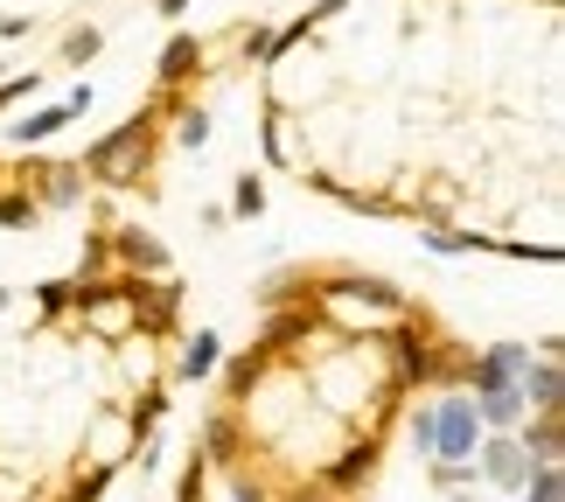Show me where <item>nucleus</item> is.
<instances>
[{
	"label": "nucleus",
	"instance_id": "nucleus-1",
	"mask_svg": "<svg viewBox=\"0 0 565 502\" xmlns=\"http://www.w3.org/2000/svg\"><path fill=\"white\" fill-rule=\"evenodd\" d=\"M175 105H182L175 92H154V98H147L134 119H119L105 140H92V147H84L77 174H92L98 189H134L140 174L154 168V147H161V133H154V126H161L168 113H175Z\"/></svg>",
	"mask_w": 565,
	"mask_h": 502
},
{
	"label": "nucleus",
	"instance_id": "nucleus-2",
	"mask_svg": "<svg viewBox=\"0 0 565 502\" xmlns=\"http://www.w3.org/2000/svg\"><path fill=\"white\" fill-rule=\"evenodd\" d=\"M426 426H433V453H426V461L468 468L475 447H482V419H475L468 391H440V398H426Z\"/></svg>",
	"mask_w": 565,
	"mask_h": 502
},
{
	"label": "nucleus",
	"instance_id": "nucleus-3",
	"mask_svg": "<svg viewBox=\"0 0 565 502\" xmlns=\"http://www.w3.org/2000/svg\"><path fill=\"white\" fill-rule=\"evenodd\" d=\"M377 461H384V432H356V440L335 447L329 468H315V489L335 495V502H356L363 489L377 482Z\"/></svg>",
	"mask_w": 565,
	"mask_h": 502
},
{
	"label": "nucleus",
	"instance_id": "nucleus-4",
	"mask_svg": "<svg viewBox=\"0 0 565 502\" xmlns=\"http://www.w3.org/2000/svg\"><path fill=\"white\" fill-rule=\"evenodd\" d=\"M475 482H489V489H503V495H516L531 482V453L516 447V432H482V447H475Z\"/></svg>",
	"mask_w": 565,
	"mask_h": 502
},
{
	"label": "nucleus",
	"instance_id": "nucleus-5",
	"mask_svg": "<svg viewBox=\"0 0 565 502\" xmlns=\"http://www.w3.org/2000/svg\"><path fill=\"white\" fill-rule=\"evenodd\" d=\"M113 237V273L126 279H168V245L154 231H140V224H119V231H105Z\"/></svg>",
	"mask_w": 565,
	"mask_h": 502
},
{
	"label": "nucleus",
	"instance_id": "nucleus-6",
	"mask_svg": "<svg viewBox=\"0 0 565 502\" xmlns=\"http://www.w3.org/2000/svg\"><path fill=\"white\" fill-rule=\"evenodd\" d=\"M195 453H203V468H216V474L245 468V412H210V419L195 426Z\"/></svg>",
	"mask_w": 565,
	"mask_h": 502
},
{
	"label": "nucleus",
	"instance_id": "nucleus-7",
	"mask_svg": "<svg viewBox=\"0 0 565 502\" xmlns=\"http://www.w3.org/2000/svg\"><path fill=\"white\" fill-rule=\"evenodd\" d=\"M203 63H210V42L203 35H189V29H175L161 42V56H154V84L161 92H189V77H203Z\"/></svg>",
	"mask_w": 565,
	"mask_h": 502
},
{
	"label": "nucleus",
	"instance_id": "nucleus-8",
	"mask_svg": "<svg viewBox=\"0 0 565 502\" xmlns=\"http://www.w3.org/2000/svg\"><path fill=\"white\" fill-rule=\"evenodd\" d=\"M63 126H71V105H35V113H14L8 119V147L14 154H42V147H50V133H63Z\"/></svg>",
	"mask_w": 565,
	"mask_h": 502
},
{
	"label": "nucleus",
	"instance_id": "nucleus-9",
	"mask_svg": "<svg viewBox=\"0 0 565 502\" xmlns=\"http://www.w3.org/2000/svg\"><path fill=\"white\" fill-rule=\"evenodd\" d=\"M216 377H224V398H231L224 412H237V405H245V398H252V391H258V384H266V377H273V356H266V349H258V342H252V349H245V356H224V363H216Z\"/></svg>",
	"mask_w": 565,
	"mask_h": 502
},
{
	"label": "nucleus",
	"instance_id": "nucleus-10",
	"mask_svg": "<svg viewBox=\"0 0 565 502\" xmlns=\"http://www.w3.org/2000/svg\"><path fill=\"white\" fill-rule=\"evenodd\" d=\"M216 363H224V335H216V329H195V335L182 342L175 370H168V384H210Z\"/></svg>",
	"mask_w": 565,
	"mask_h": 502
},
{
	"label": "nucleus",
	"instance_id": "nucleus-11",
	"mask_svg": "<svg viewBox=\"0 0 565 502\" xmlns=\"http://www.w3.org/2000/svg\"><path fill=\"white\" fill-rule=\"evenodd\" d=\"M516 447L531 453V468L565 461V412H531V419L516 426Z\"/></svg>",
	"mask_w": 565,
	"mask_h": 502
},
{
	"label": "nucleus",
	"instance_id": "nucleus-12",
	"mask_svg": "<svg viewBox=\"0 0 565 502\" xmlns=\"http://www.w3.org/2000/svg\"><path fill=\"white\" fill-rule=\"evenodd\" d=\"M134 461V432H126V412H105L92 447H84V468H126Z\"/></svg>",
	"mask_w": 565,
	"mask_h": 502
},
{
	"label": "nucleus",
	"instance_id": "nucleus-13",
	"mask_svg": "<svg viewBox=\"0 0 565 502\" xmlns=\"http://www.w3.org/2000/svg\"><path fill=\"white\" fill-rule=\"evenodd\" d=\"M524 405H531V412H565V370H558V356H537V363H531Z\"/></svg>",
	"mask_w": 565,
	"mask_h": 502
},
{
	"label": "nucleus",
	"instance_id": "nucleus-14",
	"mask_svg": "<svg viewBox=\"0 0 565 502\" xmlns=\"http://www.w3.org/2000/svg\"><path fill=\"white\" fill-rule=\"evenodd\" d=\"M419 245L426 252H440V258H461V252H495V245H503V237H489V231H419Z\"/></svg>",
	"mask_w": 565,
	"mask_h": 502
},
{
	"label": "nucleus",
	"instance_id": "nucleus-15",
	"mask_svg": "<svg viewBox=\"0 0 565 502\" xmlns=\"http://www.w3.org/2000/svg\"><path fill=\"white\" fill-rule=\"evenodd\" d=\"M224 216H237V224H258V216H266V174H237L231 182V203H224Z\"/></svg>",
	"mask_w": 565,
	"mask_h": 502
},
{
	"label": "nucleus",
	"instance_id": "nucleus-16",
	"mask_svg": "<svg viewBox=\"0 0 565 502\" xmlns=\"http://www.w3.org/2000/svg\"><path fill=\"white\" fill-rule=\"evenodd\" d=\"M168 119H175V147H182V154H203V147H210V105H189L182 98Z\"/></svg>",
	"mask_w": 565,
	"mask_h": 502
},
{
	"label": "nucleus",
	"instance_id": "nucleus-17",
	"mask_svg": "<svg viewBox=\"0 0 565 502\" xmlns=\"http://www.w3.org/2000/svg\"><path fill=\"white\" fill-rule=\"evenodd\" d=\"M113 482H119V468H77L71 489H63V495H42V502H98Z\"/></svg>",
	"mask_w": 565,
	"mask_h": 502
},
{
	"label": "nucleus",
	"instance_id": "nucleus-18",
	"mask_svg": "<svg viewBox=\"0 0 565 502\" xmlns=\"http://www.w3.org/2000/svg\"><path fill=\"white\" fill-rule=\"evenodd\" d=\"M35 224H42L35 195L29 189H0V231H35Z\"/></svg>",
	"mask_w": 565,
	"mask_h": 502
},
{
	"label": "nucleus",
	"instance_id": "nucleus-19",
	"mask_svg": "<svg viewBox=\"0 0 565 502\" xmlns=\"http://www.w3.org/2000/svg\"><path fill=\"white\" fill-rule=\"evenodd\" d=\"M524 502H565V461H545V468H531V482L516 489Z\"/></svg>",
	"mask_w": 565,
	"mask_h": 502
},
{
	"label": "nucleus",
	"instance_id": "nucleus-20",
	"mask_svg": "<svg viewBox=\"0 0 565 502\" xmlns=\"http://www.w3.org/2000/svg\"><path fill=\"white\" fill-rule=\"evenodd\" d=\"M35 92H42V77L29 71V77H0V119H8V113H21V105H35Z\"/></svg>",
	"mask_w": 565,
	"mask_h": 502
},
{
	"label": "nucleus",
	"instance_id": "nucleus-21",
	"mask_svg": "<svg viewBox=\"0 0 565 502\" xmlns=\"http://www.w3.org/2000/svg\"><path fill=\"white\" fill-rule=\"evenodd\" d=\"M266 161L273 168H294V147H287V113L266 105Z\"/></svg>",
	"mask_w": 565,
	"mask_h": 502
},
{
	"label": "nucleus",
	"instance_id": "nucleus-22",
	"mask_svg": "<svg viewBox=\"0 0 565 502\" xmlns=\"http://www.w3.org/2000/svg\"><path fill=\"white\" fill-rule=\"evenodd\" d=\"M105 50V29H92V21H84V29H71L63 35V63H92Z\"/></svg>",
	"mask_w": 565,
	"mask_h": 502
},
{
	"label": "nucleus",
	"instance_id": "nucleus-23",
	"mask_svg": "<svg viewBox=\"0 0 565 502\" xmlns=\"http://www.w3.org/2000/svg\"><path fill=\"white\" fill-rule=\"evenodd\" d=\"M426 482L440 489V495H475V468H447V461H433V468H426Z\"/></svg>",
	"mask_w": 565,
	"mask_h": 502
},
{
	"label": "nucleus",
	"instance_id": "nucleus-24",
	"mask_svg": "<svg viewBox=\"0 0 565 502\" xmlns=\"http://www.w3.org/2000/svg\"><path fill=\"white\" fill-rule=\"evenodd\" d=\"M35 308H42V321H63V314H71V279H42Z\"/></svg>",
	"mask_w": 565,
	"mask_h": 502
},
{
	"label": "nucleus",
	"instance_id": "nucleus-25",
	"mask_svg": "<svg viewBox=\"0 0 565 502\" xmlns=\"http://www.w3.org/2000/svg\"><path fill=\"white\" fill-rule=\"evenodd\" d=\"M224 495H231V502H273V489L258 482V474H245V468H231V474H224Z\"/></svg>",
	"mask_w": 565,
	"mask_h": 502
},
{
	"label": "nucleus",
	"instance_id": "nucleus-26",
	"mask_svg": "<svg viewBox=\"0 0 565 502\" xmlns=\"http://www.w3.org/2000/svg\"><path fill=\"white\" fill-rule=\"evenodd\" d=\"M237 56H245V63H266V56H273V29H266V21L237 29Z\"/></svg>",
	"mask_w": 565,
	"mask_h": 502
},
{
	"label": "nucleus",
	"instance_id": "nucleus-27",
	"mask_svg": "<svg viewBox=\"0 0 565 502\" xmlns=\"http://www.w3.org/2000/svg\"><path fill=\"white\" fill-rule=\"evenodd\" d=\"M405 440H412V453H419V461H426V453H433V426H426V398H419V412H412V419H405Z\"/></svg>",
	"mask_w": 565,
	"mask_h": 502
},
{
	"label": "nucleus",
	"instance_id": "nucleus-28",
	"mask_svg": "<svg viewBox=\"0 0 565 502\" xmlns=\"http://www.w3.org/2000/svg\"><path fill=\"white\" fill-rule=\"evenodd\" d=\"M29 29H35L29 14H0V42H21V35H29Z\"/></svg>",
	"mask_w": 565,
	"mask_h": 502
},
{
	"label": "nucleus",
	"instance_id": "nucleus-29",
	"mask_svg": "<svg viewBox=\"0 0 565 502\" xmlns=\"http://www.w3.org/2000/svg\"><path fill=\"white\" fill-rule=\"evenodd\" d=\"M273 502H335V495H321V489L308 482V489H287V495H273Z\"/></svg>",
	"mask_w": 565,
	"mask_h": 502
},
{
	"label": "nucleus",
	"instance_id": "nucleus-30",
	"mask_svg": "<svg viewBox=\"0 0 565 502\" xmlns=\"http://www.w3.org/2000/svg\"><path fill=\"white\" fill-rule=\"evenodd\" d=\"M154 14H161V21H182V14H189V0H154Z\"/></svg>",
	"mask_w": 565,
	"mask_h": 502
},
{
	"label": "nucleus",
	"instance_id": "nucleus-31",
	"mask_svg": "<svg viewBox=\"0 0 565 502\" xmlns=\"http://www.w3.org/2000/svg\"><path fill=\"white\" fill-rule=\"evenodd\" d=\"M14 300H21V293H14V287H0V314H8V308H14Z\"/></svg>",
	"mask_w": 565,
	"mask_h": 502
},
{
	"label": "nucleus",
	"instance_id": "nucleus-32",
	"mask_svg": "<svg viewBox=\"0 0 565 502\" xmlns=\"http://www.w3.org/2000/svg\"><path fill=\"white\" fill-rule=\"evenodd\" d=\"M0 77H8V63H0Z\"/></svg>",
	"mask_w": 565,
	"mask_h": 502
},
{
	"label": "nucleus",
	"instance_id": "nucleus-33",
	"mask_svg": "<svg viewBox=\"0 0 565 502\" xmlns=\"http://www.w3.org/2000/svg\"><path fill=\"white\" fill-rule=\"evenodd\" d=\"M545 8H558V0H545Z\"/></svg>",
	"mask_w": 565,
	"mask_h": 502
}]
</instances>
